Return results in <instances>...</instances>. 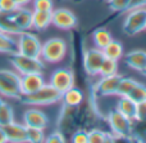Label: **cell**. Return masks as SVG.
Returning <instances> with one entry per match:
<instances>
[{
	"label": "cell",
	"mask_w": 146,
	"mask_h": 143,
	"mask_svg": "<svg viewBox=\"0 0 146 143\" xmlns=\"http://www.w3.org/2000/svg\"><path fill=\"white\" fill-rule=\"evenodd\" d=\"M22 103L30 106H49L62 99V93H59L50 84H44L38 90L31 94H21L18 98Z\"/></svg>",
	"instance_id": "1"
},
{
	"label": "cell",
	"mask_w": 146,
	"mask_h": 143,
	"mask_svg": "<svg viewBox=\"0 0 146 143\" xmlns=\"http://www.w3.org/2000/svg\"><path fill=\"white\" fill-rule=\"evenodd\" d=\"M10 63L13 64L14 70L19 75L25 74H42L45 70V64L41 58H33L21 53L10 54L9 57Z\"/></svg>",
	"instance_id": "2"
},
{
	"label": "cell",
	"mask_w": 146,
	"mask_h": 143,
	"mask_svg": "<svg viewBox=\"0 0 146 143\" xmlns=\"http://www.w3.org/2000/svg\"><path fill=\"white\" fill-rule=\"evenodd\" d=\"M67 54V43L60 38L49 39L41 46L40 58L48 63L60 62Z\"/></svg>",
	"instance_id": "3"
},
{
	"label": "cell",
	"mask_w": 146,
	"mask_h": 143,
	"mask_svg": "<svg viewBox=\"0 0 146 143\" xmlns=\"http://www.w3.org/2000/svg\"><path fill=\"white\" fill-rule=\"evenodd\" d=\"M128 10L123 22V31L126 35L135 36L146 27V7H136Z\"/></svg>",
	"instance_id": "4"
},
{
	"label": "cell",
	"mask_w": 146,
	"mask_h": 143,
	"mask_svg": "<svg viewBox=\"0 0 146 143\" xmlns=\"http://www.w3.org/2000/svg\"><path fill=\"white\" fill-rule=\"evenodd\" d=\"M41 46H42V43L35 34L28 32V31H22V32L18 34V39H17L18 53L25 54V56L28 57H33V58H40Z\"/></svg>",
	"instance_id": "5"
},
{
	"label": "cell",
	"mask_w": 146,
	"mask_h": 143,
	"mask_svg": "<svg viewBox=\"0 0 146 143\" xmlns=\"http://www.w3.org/2000/svg\"><path fill=\"white\" fill-rule=\"evenodd\" d=\"M108 123L114 136L122 137V138H128L132 136V130H133L132 120L122 115L118 110H113L109 112Z\"/></svg>",
	"instance_id": "6"
},
{
	"label": "cell",
	"mask_w": 146,
	"mask_h": 143,
	"mask_svg": "<svg viewBox=\"0 0 146 143\" xmlns=\"http://www.w3.org/2000/svg\"><path fill=\"white\" fill-rule=\"evenodd\" d=\"M49 84L55 88L59 93L63 94L69 88L74 87V75H73L72 71H69L67 68H59L53 72Z\"/></svg>",
	"instance_id": "7"
},
{
	"label": "cell",
	"mask_w": 146,
	"mask_h": 143,
	"mask_svg": "<svg viewBox=\"0 0 146 143\" xmlns=\"http://www.w3.org/2000/svg\"><path fill=\"white\" fill-rule=\"evenodd\" d=\"M51 25L62 30H71L77 25V18L69 9H55L51 10Z\"/></svg>",
	"instance_id": "8"
},
{
	"label": "cell",
	"mask_w": 146,
	"mask_h": 143,
	"mask_svg": "<svg viewBox=\"0 0 146 143\" xmlns=\"http://www.w3.org/2000/svg\"><path fill=\"white\" fill-rule=\"evenodd\" d=\"M104 58H105V56H104L101 49L96 48V46L87 49L85 52V56H83V66H85L86 72L90 75H98Z\"/></svg>",
	"instance_id": "9"
},
{
	"label": "cell",
	"mask_w": 146,
	"mask_h": 143,
	"mask_svg": "<svg viewBox=\"0 0 146 143\" xmlns=\"http://www.w3.org/2000/svg\"><path fill=\"white\" fill-rule=\"evenodd\" d=\"M45 84L42 74H25L21 75L19 79V89L22 94H31L38 90Z\"/></svg>",
	"instance_id": "10"
},
{
	"label": "cell",
	"mask_w": 146,
	"mask_h": 143,
	"mask_svg": "<svg viewBox=\"0 0 146 143\" xmlns=\"http://www.w3.org/2000/svg\"><path fill=\"white\" fill-rule=\"evenodd\" d=\"M3 129H4L5 137H7V142H13V143L27 142V126L25 124L12 121V123L3 126Z\"/></svg>",
	"instance_id": "11"
},
{
	"label": "cell",
	"mask_w": 146,
	"mask_h": 143,
	"mask_svg": "<svg viewBox=\"0 0 146 143\" xmlns=\"http://www.w3.org/2000/svg\"><path fill=\"white\" fill-rule=\"evenodd\" d=\"M122 79V75L118 72L114 75H109V76H103L101 80L96 84V93L99 95H115L117 88H118L119 80Z\"/></svg>",
	"instance_id": "12"
},
{
	"label": "cell",
	"mask_w": 146,
	"mask_h": 143,
	"mask_svg": "<svg viewBox=\"0 0 146 143\" xmlns=\"http://www.w3.org/2000/svg\"><path fill=\"white\" fill-rule=\"evenodd\" d=\"M23 124L28 128L45 129L49 124V119L42 111L37 108H30L23 113Z\"/></svg>",
	"instance_id": "13"
},
{
	"label": "cell",
	"mask_w": 146,
	"mask_h": 143,
	"mask_svg": "<svg viewBox=\"0 0 146 143\" xmlns=\"http://www.w3.org/2000/svg\"><path fill=\"white\" fill-rule=\"evenodd\" d=\"M12 19L21 31H28L32 28V10L25 7H18L12 13Z\"/></svg>",
	"instance_id": "14"
},
{
	"label": "cell",
	"mask_w": 146,
	"mask_h": 143,
	"mask_svg": "<svg viewBox=\"0 0 146 143\" xmlns=\"http://www.w3.org/2000/svg\"><path fill=\"white\" fill-rule=\"evenodd\" d=\"M127 66L131 67L132 70L139 72H144L146 70V52L145 50H132L124 56Z\"/></svg>",
	"instance_id": "15"
},
{
	"label": "cell",
	"mask_w": 146,
	"mask_h": 143,
	"mask_svg": "<svg viewBox=\"0 0 146 143\" xmlns=\"http://www.w3.org/2000/svg\"><path fill=\"white\" fill-rule=\"evenodd\" d=\"M0 94L8 98H15V99H18L22 93H21L19 85L18 84L5 79L4 76H0Z\"/></svg>",
	"instance_id": "16"
},
{
	"label": "cell",
	"mask_w": 146,
	"mask_h": 143,
	"mask_svg": "<svg viewBox=\"0 0 146 143\" xmlns=\"http://www.w3.org/2000/svg\"><path fill=\"white\" fill-rule=\"evenodd\" d=\"M136 106L137 103L133 102L131 98L128 97H121L117 103V108L122 115H124L126 117H128L129 120L133 121L135 120V116H136Z\"/></svg>",
	"instance_id": "17"
},
{
	"label": "cell",
	"mask_w": 146,
	"mask_h": 143,
	"mask_svg": "<svg viewBox=\"0 0 146 143\" xmlns=\"http://www.w3.org/2000/svg\"><path fill=\"white\" fill-rule=\"evenodd\" d=\"M51 25V12H32V28L35 30H45Z\"/></svg>",
	"instance_id": "18"
},
{
	"label": "cell",
	"mask_w": 146,
	"mask_h": 143,
	"mask_svg": "<svg viewBox=\"0 0 146 143\" xmlns=\"http://www.w3.org/2000/svg\"><path fill=\"white\" fill-rule=\"evenodd\" d=\"M0 31L8 35H18L22 31L18 28V26L13 22L12 13L0 12Z\"/></svg>",
	"instance_id": "19"
},
{
	"label": "cell",
	"mask_w": 146,
	"mask_h": 143,
	"mask_svg": "<svg viewBox=\"0 0 146 143\" xmlns=\"http://www.w3.org/2000/svg\"><path fill=\"white\" fill-rule=\"evenodd\" d=\"M62 99L69 107H77L83 101V93L80 89H77V88L72 87L62 94Z\"/></svg>",
	"instance_id": "20"
},
{
	"label": "cell",
	"mask_w": 146,
	"mask_h": 143,
	"mask_svg": "<svg viewBox=\"0 0 146 143\" xmlns=\"http://www.w3.org/2000/svg\"><path fill=\"white\" fill-rule=\"evenodd\" d=\"M105 56V58H110L114 61H119V59L123 57V45L119 43L118 40H113L108 44L104 49H101Z\"/></svg>",
	"instance_id": "21"
},
{
	"label": "cell",
	"mask_w": 146,
	"mask_h": 143,
	"mask_svg": "<svg viewBox=\"0 0 146 143\" xmlns=\"http://www.w3.org/2000/svg\"><path fill=\"white\" fill-rule=\"evenodd\" d=\"M17 40L12 38V35H8L0 31V53L5 54H14L17 53Z\"/></svg>",
	"instance_id": "22"
},
{
	"label": "cell",
	"mask_w": 146,
	"mask_h": 143,
	"mask_svg": "<svg viewBox=\"0 0 146 143\" xmlns=\"http://www.w3.org/2000/svg\"><path fill=\"white\" fill-rule=\"evenodd\" d=\"M94 43H95V46L99 49H104L109 43L111 41V35L106 28H98V30L94 32L92 35Z\"/></svg>",
	"instance_id": "23"
},
{
	"label": "cell",
	"mask_w": 146,
	"mask_h": 143,
	"mask_svg": "<svg viewBox=\"0 0 146 143\" xmlns=\"http://www.w3.org/2000/svg\"><path fill=\"white\" fill-rule=\"evenodd\" d=\"M136 84H137L136 80L131 79V77H123L122 76V79L119 80L118 88H117L115 95H119V97H127Z\"/></svg>",
	"instance_id": "24"
},
{
	"label": "cell",
	"mask_w": 146,
	"mask_h": 143,
	"mask_svg": "<svg viewBox=\"0 0 146 143\" xmlns=\"http://www.w3.org/2000/svg\"><path fill=\"white\" fill-rule=\"evenodd\" d=\"M118 72V61H114L110 58H104L103 63L100 66L99 74L101 76H109V75H114Z\"/></svg>",
	"instance_id": "25"
},
{
	"label": "cell",
	"mask_w": 146,
	"mask_h": 143,
	"mask_svg": "<svg viewBox=\"0 0 146 143\" xmlns=\"http://www.w3.org/2000/svg\"><path fill=\"white\" fill-rule=\"evenodd\" d=\"M88 136V143H104V142H110L111 134L105 133V132L100 130V129H92L91 132L87 133Z\"/></svg>",
	"instance_id": "26"
},
{
	"label": "cell",
	"mask_w": 146,
	"mask_h": 143,
	"mask_svg": "<svg viewBox=\"0 0 146 143\" xmlns=\"http://www.w3.org/2000/svg\"><path fill=\"white\" fill-rule=\"evenodd\" d=\"M14 121V112L10 105H8L7 102L3 103V106L0 107V126H4L7 124Z\"/></svg>",
	"instance_id": "27"
},
{
	"label": "cell",
	"mask_w": 146,
	"mask_h": 143,
	"mask_svg": "<svg viewBox=\"0 0 146 143\" xmlns=\"http://www.w3.org/2000/svg\"><path fill=\"white\" fill-rule=\"evenodd\" d=\"M127 97L131 98V99L136 103L141 102V101H145L146 99V87L144 84H141V83H137Z\"/></svg>",
	"instance_id": "28"
},
{
	"label": "cell",
	"mask_w": 146,
	"mask_h": 143,
	"mask_svg": "<svg viewBox=\"0 0 146 143\" xmlns=\"http://www.w3.org/2000/svg\"><path fill=\"white\" fill-rule=\"evenodd\" d=\"M45 133L44 129L40 128H28L27 126V142L31 143H40L45 142Z\"/></svg>",
	"instance_id": "29"
},
{
	"label": "cell",
	"mask_w": 146,
	"mask_h": 143,
	"mask_svg": "<svg viewBox=\"0 0 146 143\" xmlns=\"http://www.w3.org/2000/svg\"><path fill=\"white\" fill-rule=\"evenodd\" d=\"M132 0H108V7L114 12H122V10L131 9Z\"/></svg>",
	"instance_id": "30"
},
{
	"label": "cell",
	"mask_w": 146,
	"mask_h": 143,
	"mask_svg": "<svg viewBox=\"0 0 146 143\" xmlns=\"http://www.w3.org/2000/svg\"><path fill=\"white\" fill-rule=\"evenodd\" d=\"M33 10L40 12H51L54 9L53 0H32Z\"/></svg>",
	"instance_id": "31"
},
{
	"label": "cell",
	"mask_w": 146,
	"mask_h": 143,
	"mask_svg": "<svg viewBox=\"0 0 146 143\" xmlns=\"http://www.w3.org/2000/svg\"><path fill=\"white\" fill-rule=\"evenodd\" d=\"M18 8V4L14 0H0V12L13 13Z\"/></svg>",
	"instance_id": "32"
},
{
	"label": "cell",
	"mask_w": 146,
	"mask_h": 143,
	"mask_svg": "<svg viewBox=\"0 0 146 143\" xmlns=\"http://www.w3.org/2000/svg\"><path fill=\"white\" fill-rule=\"evenodd\" d=\"M135 120H137V121H146V99L137 103Z\"/></svg>",
	"instance_id": "33"
},
{
	"label": "cell",
	"mask_w": 146,
	"mask_h": 143,
	"mask_svg": "<svg viewBox=\"0 0 146 143\" xmlns=\"http://www.w3.org/2000/svg\"><path fill=\"white\" fill-rule=\"evenodd\" d=\"M73 143H88V136L86 130H77L72 136Z\"/></svg>",
	"instance_id": "34"
},
{
	"label": "cell",
	"mask_w": 146,
	"mask_h": 143,
	"mask_svg": "<svg viewBox=\"0 0 146 143\" xmlns=\"http://www.w3.org/2000/svg\"><path fill=\"white\" fill-rule=\"evenodd\" d=\"M45 142H48V143H64L66 142V138H64V136L60 133V132H54V133H51L48 138H45Z\"/></svg>",
	"instance_id": "35"
},
{
	"label": "cell",
	"mask_w": 146,
	"mask_h": 143,
	"mask_svg": "<svg viewBox=\"0 0 146 143\" xmlns=\"http://www.w3.org/2000/svg\"><path fill=\"white\" fill-rule=\"evenodd\" d=\"M136 7H146V0H132L131 8H136Z\"/></svg>",
	"instance_id": "36"
},
{
	"label": "cell",
	"mask_w": 146,
	"mask_h": 143,
	"mask_svg": "<svg viewBox=\"0 0 146 143\" xmlns=\"http://www.w3.org/2000/svg\"><path fill=\"white\" fill-rule=\"evenodd\" d=\"M5 142H7V137H5L3 126H0V143H5Z\"/></svg>",
	"instance_id": "37"
},
{
	"label": "cell",
	"mask_w": 146,
	"mask_h": 143,
	"mask_svg": "<svg viewBox=\"0 0 146 143\" xmlns=\"http://www.w3.org/2000/svg\"><path fill=\"white\" fill-rule=\"evenodd\" d=\"M14 1L18 4V7H25V5H27L28 3L31 1V0H14Z\"/></svg>",
	"instance_id": "38"
},
{
	"label": "cell",
	"mask_w": 146,
	"mask_h": 143,
	"mask_svg": "<svg viewBox=\"0 0 146 143\" xmlns=\"http://www.w3.org/2000/svg\"><path fill=\"white\" fill-rule=\"evenodd\" d=\"M3 103H4V101H3V98L0 97V107H1V106H3Z\"/></svg>",
	"instance_id": "39"
},
{
	"label": "cell",
	"mask_w": 146,
	"mask_h": 143,
	"mask_svg": "<svg viewBox=\"0 0 146 143\" xmlns=\"http://www.w3.org/2000/svg\"><path fill=\"white\" fill-rule=\"evenodd\" d=\"M142 74H145V75H146V70H145V71H144V72H142Z\"/></svg>",
	"instance_id": "40"
},
{
	"label": "cell",
	"mask_w": 146,
	"mask_h": 143,
	"mask_svg": "<svg viewBox=\"0 0 146 143\" xmlns=\"http://www.w3.org/2000/svg\"><path fill=\"white\" fill-rule=\"evenodd\" d=\"M145 30H146V27H145Z\"/></svg>",
	"instance_id": "41"
}]
</instances>
